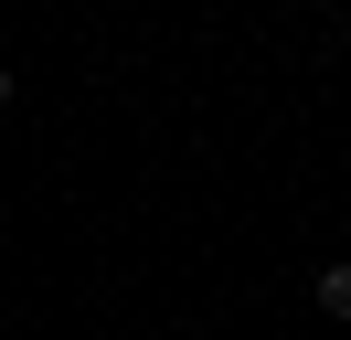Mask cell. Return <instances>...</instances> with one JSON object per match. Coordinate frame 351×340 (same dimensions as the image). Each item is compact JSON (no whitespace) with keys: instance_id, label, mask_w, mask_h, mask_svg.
Here are the masks:
<instances>
[{"instance_id":"1","label":"cell","mask_w":351,"mask_h":340,"mask_svg":"<svg viewBox=\"0 0 351 340\" xmlns=\"http://www.w3.org/2000/svg\"><path fill=\"white\" fill-rule=\"evenodd\" d=\"M319 308L351 319V255H330V266H319Z\"/></svg>"},{"instance_id":"2","label":"cell","mask_w":351,"mask_h":340,"mask_svg":"<svg viewBox=\"0 0 351 340\" xmlns=\"http://www.w3.org/2000/svg\"><path fill=\"white\" fill-rule=\"evenodd\" d=\"M11 96H22V75H11V64H0V106H11Z\"/></svg>"}]
</instances>
